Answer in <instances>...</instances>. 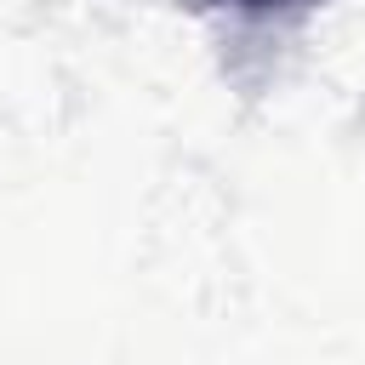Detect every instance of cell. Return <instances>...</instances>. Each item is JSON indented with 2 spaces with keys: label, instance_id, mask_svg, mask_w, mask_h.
Wrapping results in <instances>:
<instances>
[{
  "label": "cell",
  "instance_id": "cell-1",
  "mask_svg": "<svg viewBox=\"0 0 365 365\" xmlns=\"http://www.w3.org/2000/svg\"><path fill=\"white\" fill-rule=\"evenodd\" d=\"M245 6H268V0H245Z\"/></svg>",
  "mask_w": 365,
  "mask_h": 365
}]
</instances>
